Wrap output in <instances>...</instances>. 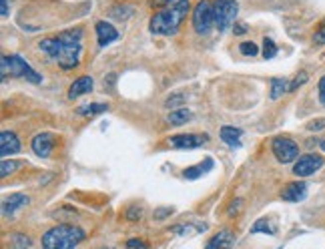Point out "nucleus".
I'll list each match as a JSON object with an SVG mask.
<instances>
[{"label": "nucleus", "instance_id": "nucleus-36", "mask_svg": "<svg viewBox=\"0 0 325 249\" xmlns=\"http://www.w3.org/2000/svg\"><path fill=\"white\" fill-rule=\"evenodd\" d=\"M0 14L4 18L8 16V0H0Z\"/></svg>", "mask_w": 325, "mask_h": 249}, {"label": "nucleus", "instance_id": "nucleus-11", "mask_svg": "<svg viewBox=\"0 0 325 249\" xmlns=\"http://www.w3.org/2000/svg\"><path fill=\"white\" fill-rule=\"evenodd\" d=\"M28 195H24V193H14V195H10V197H6L4 201H2V215L4 217H12L20 207H24V205H28Z\"/></svg>", "mask_w": 325, "mask_h": 249}, {"label": "nucleus", "instance_id": "nucleus-31", "mask_svg": "<svg viewBox=\"0 0 325 249\" xmlns=\"http://www.w3.org/2000/svg\"><path fill=\"white\" fill-rule=\"evenodd\" d=\"M307 129L309 131H321V129H325V119H315V121L307 123Z\"/></svg>", "mask_w": 325, "mask_h": 249}, {"label": "nucleus", "instance_id": "nucleus-34", "mask_svg": "<svg viewBox=\"0 0 325 249\" xmlns=\"http://www.w3.org/2000/svg\"><path fill=\"white\" fill-rule=\"evenodd\" d=\"M173 209L171 207H161V209H155V219H165L167 215H171Z\"/></svg>", "mask_w": 325, "mask_h": 249}, {"label": "nucleus", "instance_id": "nucleus-22", "mask_svg": "<svg viewBox=\"0 0 325 249\" xmlns=\"http://www.w3.org/2000/svg\"><path fill=\"white\" fill-rule=\"evenodd\" d=\"M251 233H269V235H275V227L269 223V219H259L255 221V225L251 227Z\"/></svg>", "mask_w": 325, "mask_h": 249}, {"label": "nucleus", "instance_id": "nucleus-5", "mask_svg": "<svg viewBox=\"0 0 325 249\" xmlns=\"http://www.w3.org/2000/svg\"><path fill=\"white\" fill-rule=\"evenodd\" d=\"M213 6H215V26L219 28V32H225L237 18L239 12L237 0H215Z\"/></svg>", "mask_w": 325, "mask_h": 249}, {"label": "nucleus", "instance_id": "nucleus-15", "mask_svg": "<svg viewBox=\"0 0 325 249\" xmlns=\"http://www.w3.org/2000/svg\"><path fill=\"white\" fill-rule=\"evenodd\" d=\"M94 28H96V36H98V44L100 46H106V44H111V42H115L119 38L117 28L113 24L104 22V20H98Z\"/></svg>", "mask_w": 325, "mask_h": 249}, {"label": "nucleus", "instance_id": "nucleus-40", "mask_svg": "<svg viewBox=\"0 0 325 249\" xmlns=\"http://www.w3.org/2000/svg\"><path fill=\"white\" fill-rule=\"evenodd\" d=\"M102 249H106V247H102Z\"/></svg>", "mask_w": 325, "mask_h": 249}, {"label": "nucleus", "instance_id": "nucleus-20", "mask_svg": "<svg viewBox=\"0 0 325 249\" xmlns=\"http://www.w3.org/2000/svg\"><path fill=\"white\" fill-rule=\"evenodd\" d=\"M211 167H213V161H211V159H205V163H199V165H195V167L185 169V171H183V177H185V179H199V177H201L203 173H207Z\"/></svg>", "mask_w": 325, "mask_h": 249}, {"label": "nucleus", "instance_id": "nucleus-4", "mask_svg": "<svg viewBox=\"0 0 325 249\" xmlns=\"http://www.w3.org/2000/svg\"><path fill=\"white\" fill-rule=\"evenodd\" d=\"M215 26V6L209 0H199L193 8V28L197 34H209Z\"/></svg>", "mask_w": 325, "mask_h": 249}, {"label": "nucleus", "instance_id": "nucleus-18", "mask_svg": "<svg viewBox=\"0 0 325 249\" xmlns=\"http://www.w3.org/2000/svg\"><path fill=\"white\" fill-rule=\"evenodd\" d=\"M191 117H193V113H191L189 109H177V111H173V113L167 117V123H169L171 127H181V125L189 123Z\"/></svg>", "mask_w": 325, "mask_h": 249}, {"label": "nucleus", "instance_id": "nucleus-12", "mask_svg": "<svg viewBox=\"0 0 325 249\" xmlns=\"http://www.w3.org/2000/svg\"><path fill=\"white\" fill-rule=\"evenodd\" d=\"M307 195V185L303 181H297V183H289L283 191H281V199L283 201H289V203H297V201H303Z\"/></svg>", "mask_w": 325, "mask_h": 249}, {"label": "nucleus", "instance_id": "nucleus-35", "mask_svg": "<svg viewBox=\"0 0 325 249\" xmlns=\"http://www.w3.org/2000/svg\"><path fill=\"white\" fill-rule=\"evenodd\" d=\"M0 63H2V81L10 75V67H8V55H2V61H0Z\"/></svg>", "mask_w": 325, "mask_h": 249}, {"label": "nucleus", "instance_id": "nucleus-37", "mask_svg": "<svg viewBox=\"0 0 325 249\" xmlns=\"http://www.w3.org/2000/svg\"><path fill=\"white\" fill-rule=\"evenodd\" d=\"M179 0H155L157 6H171V4H177Z\"/></svg>", "mask_w": 325, "mask_h": 249}, {"label": "nucleus", "instance_id": "nucleus-21", "mask_svg": "<svg viewBox=\"0 0 325 249\" xmlns=\"http://www.w3.org/2000/svg\"><path fill=\"white\" fill-rule=\"evenodd\" d=\"M283 92H289V83L285 79H271V98H279Z\"/></svg>", "mask_w": 325, "mask_h": 249}, {"label": "nucleus", "instance_id": "nucleus-26", "mask_svg": "<svg viewBox=\"0 0 325 249\" xmlns=\"http://www.w3.org/2000/svg\"><path fill=\"white\" fill-rule=\"evenodd\" d=\"M18 167H20L18 161H2V167H0V175H2V177H8V175L14 173Z\"/></svg>", "mask_w": 325, "mask_h": 249}, {"label": "nucleus", "instance_id": "nucleus-6", "mask_svg": "<svg viewBox=\"0 0 325 249\" xmlns=\"http://www.w3.org/2000/svg\"><path fill=\"white\" fill-rule=\"evenodd\" d=\"M271 151H273L275 159L283 165L287 163H293L297 157H299V147L293 139H287V137H275L273 143H271Z\"/></svg>", "mask_w": 325, "mask_h": 249}, {"label": "nucleus", "instance_id": "nucleus-9", "mask_svg": "<svg viewBox=\"0 0 325 249\" xmlns=\"http://www.w3.org/2000/svg\"><path fill=\"white\" fill-rule=\"evenodd\" d=\"M207 141H209L207 135L189 133V135H175V137H171L169 145L175 147V149H197V147H203Z\"/></svg>", "mask_w": 325, "mask_h": 249}, {"label": "nucleus", "instance_id": "nucleus-23", "mask_svg": "<svg viewBox=\"0 0 325 249\" xmlns=\"http://www.w3.org/2000/svg\"><path fill=\"white\" fill-rule=\"evenodd\" d=\"M277 55V44L271 38H263V57L265 59H273Z\"/></svg>", "mask_w": 325, "mask_h": 249}, {"label": "nucleus", "instance_id": "nucleus-38", "mask_svg": "<svg viewBox=\"0 0 325 249\" xmlns=\"http://www.w3.org/2000/svg\"><path fill=\"white\" fill-rule=\"evenodd\" d=\"M233 30H235V34H245V32H247V26H245V24H237Z\"/></svg>", "mask_w": 325, "mask_h": 249}, {"label": "nucleus", "instance_id": "nucleus-30", "mask_svg": "<svg viewBox=\"0 0 325 249\" xmlns=\"http://www.w3.org/2000/svg\"><path fill=\"white\" fill-rule=\"evenodd\" d=\"M127 249H149V245L143 239H129L127 241Z\"/></svg>", "mask_w": 325, "mask_h": 249}, {"label": "nucleus", "instance_id": "nucleus-2", "mask_svg": "<svg viewBox=\"0 0 325 249\" xmlns=\"http://www.w3.org/2000/svg\"><path fill=\"white\" fill-rule=\"evenodd\" d=\"M187 12H189V0H179L177 4H171L167 8L159 10L151 18V32L153 34H165V36L175 34L179 30L181 22L185 20Z\"/></svg>", "mask_w": 325, "mask_h": 249}, {"label": "nucleus", "instance_id": "nucleus-14", "mask_svg": "<svg viewBox=\"0 0 325 249\" xmlns=\"http://www.w3.org/2000/svg\"><path fill=\"white\" fill-rule=\"evenodd\" d=\"M233 243H235L233 233H231L229 229H223V231H219V233L213 235V237L207 241L205 249H231Z\"/></svg>", "mask_w": 325, "mask_h": 249}, {"label": "nucleus", "instance_id": "nucleus-27", "mask_svg": "<svg viewBox=\"0 0 325 249\" xmlns=\"http://www.w3.org/2000/svg\"><path fill=\"white\" fill-rule=\"evenodd\" d=\"M307 79H309V75H307V73H299V75H297V77H295V79L289 83V92H291V90H297L301 84H305V83H307Z\"/></svg>", "mask_w": 325, "mask_h": 249}, {"label": "nucleus", "instance_id": "nucleus-39", "mask_svg": "<svg viewBox=\"0 0 325 249\" xmlns=\"http://www.w3.org/2000/svg\"><path fill=\"white\" fill-rule=\"evenodd\" d=\"M319 147H321V151H325V139H323V141L319 143Z\"/></svg>", "mask_w": 325, "mask_h": 249}, {"label": "nucleus", "instance_id": "nucleus-29", "mask_svg": "<svg viewBox=\"0 0 325 249\" xmlns=\"http://www.w3.org/2000/svg\"><path fill=\"white\" fill-rule=\"evenodd\" d=\"M141 213H143L141 207H137V205H135V207H129V209H127V219H129V221H137V219H141Z\"/></svg>", "mask_w": 325, "mask_h": 249}, {"label": "nucleus", "instance_id": "nucleus-33", "mask_svg": "<svg viewBox=\"0 0 325 249\" xmlns=\"http://www.w3.org/2000/svg\"><path fill=\"white\" fill-rule=\"evenodd\" d=\"M317 88H319V103L325 107V77H321V79H319Z\"/></svg>", "mask_w": 325, "mask_h": 249}, {"label": "nucleus", "instance_id": "nucleus-25", "mask_svg": "<svg viewBox=\"0 0 325 249\" xmlns=\"http://www.w3.org/2000/svg\"><path fill=\"white\" fill-rule=\"evenodd\" d=\"M239 51H241V55H245V57H255V55L259 53V48H257L255 42H241V44H239Z\"/></svg>", "mask_w": 325, "mask_h": 249}, {"label": "nucleus", "instance_id": "nucleus-24", "mask_svg": "<svg viewBox=\"0 0 325 249\" xmlns=\"http://www.w3.org/2000/svg\"><path fill=\"white\" fill-rule=\"evenodd\" d=\"M12 247L14 249H26V247H30V239L22 233H14L12 235Z\"/></svg>", "mask_w": 325, "mask_h": 249}, {"label": "nucleus", "instance_id": "nucleus-16", "mask_svg": "<svg viewBox=\"0 0 325 249\" xmlns=\"http://www.w3.org/2000/svg\"><path fill=\"white\" fill-rule=\"evenodd\" d=\"M90 90H92V79L90 77H81V79H77L71 84L69 98H71V101H75V98H79V96H82V94H86Z\"/></svg>", "mask_w": 325, "mask_h": 249}, {"label": "nucleus", "instance_id": "nucleus-3", "mask_svg": "<svg viewBox=\"0 0 325 249\" xmlns=\"http://www.w3.org/2000/svg\"><path fill=\"white\" fill-rule=\"evenodd\" d=\"M84 239V231L75 225L61 223L42 235V249H75Z\"/></svg>", "mask_w": 325, "mask_h": 249}, {"label": "nucleus", "instance_id": "nucleus-19", "mask_svg": "<svg viewBox=\"0 0 325 249\" xmlns=\"http://www.w3.org/2000/svg\"><path fill=\"white\" fill-rule=\"evenodd\" d=\"M108 111V105L104 103H88V105H82L77 109V115H82V117H94V115H100Z\"/></svg>", "mask_w": 325, "mask_h": 249}, {"label": "nucleus", "instance_id": "nucleus-1", "mask_svg": "<svg viewBox=\"0 0 325 249\" xmlns=\"http://www.w3.org/2000/svg\"><path fill=\"white\" fill-rule=\"evenodd\" d=\"M38 48L48 57H52L59 63L61 69L71 71L79 67L81 63V53H82V30H65L54 38H44L38 42Z\"/></svg>", "mask_w": 325, "mask_h": 249}, {"label": "nucleus", "instance_id": "nucleus-32", "mask_svg": "<svg viewBox=\"0 0 325 249\" xmlns=\"http://www.w3.org/2000/svg\"><path fill=\"white\" fill-rule=\"evenodd\" d=\"M313 42H315V44H325V24L313 34Z\"/></svg>", "mask_w": 325, "mask_h": 249}, {"label": "nucleus", "instance_id": "nucleus-28", "mask_svg": "<svg viewBox=\"0 0 325 249\" xmlns=\"http://www.w3.org/2000/svg\"><path fill=\"white\" fill-rule=\"evenodd\" d=\"M183 101H185V96H183V94H173V96H169L167 101H165V105L171 109V107H179V105H183Z\"/></svg>", "mask_w": 325, "mask_h": 249}, {"label": "nucleus", "instance_id": "nucleus-10", "mask_svg": "<svg viewBox=\"0 0 325 249\" xmlns=\"http://www.w3.org/2000/svg\"><path fill=\"white\" fill-rule=\"evenodd\" d=\"M54 143H57V137H54L52 133H38L32 139L30 147L38 157H48L52 153V149H54Z\"/></svg>", "mask_w": 325, "mask_h": 249}, {"label": "nucleus", "instance_id": "nucleus-17", "mask_svg": "<svg viewBox=\"0 0 325 249\" xmlns=\"http://www.w3.org/2000/svg\"><path fill=\"white\" fill-rule=\"evenodd\" d=\"M221 141L227 143L229 147H241V129H235V127H223L221 129Z\"/></svg>", "mask_w": 325, "mask_h": 249}, {"label": "nucleus", "instance_id": "nucleus-13", "mask_svg": "<svg viewBox=\"0 0 325 249\" xmlns=\"http://www.w3.org/2000/svg\"><path fill=\"white\" fill-rule=\"evenodd\" d=\"M20 151V141L14 133L10 131H2L0 135V155L2 157H8V155H14Z\"/></svg>", "mask_w": 325, "mask_h": 249}, {"label": "nucleus", "instance_id": "nucleus-7", "mask_svg": "<svg viewBox=\"0 0 325 249\" xmlns=\"http://www.w3.org/2000/svg\"><path fill=\"white\" fill-rule=\"evenodd\" d=\"M8 67H10V75L12 77H22V79H26V81H30L34 84H38L42 81L40 75L22 57H18V55H10L8 57Z\"/></svg>", "mask_w": 325, "mask_h": 249}, {"label": "nucleus", "instance_id": "nucleus-8", "mask_svg": "<svg viewBox=\"0 0 325 249\" xmlns=\"http://www.w3.org/2000/svg\"><path fill=\"white\" fill-rule=\"evenodd\" d=\"M325 165V159L321 155H315V153H309V155H303L295 161L293 165V173L297 177H309L313 173H317L321 167Z\"/></svg>", "mask_w": 325, "mask_h": 249}]
</instances>
